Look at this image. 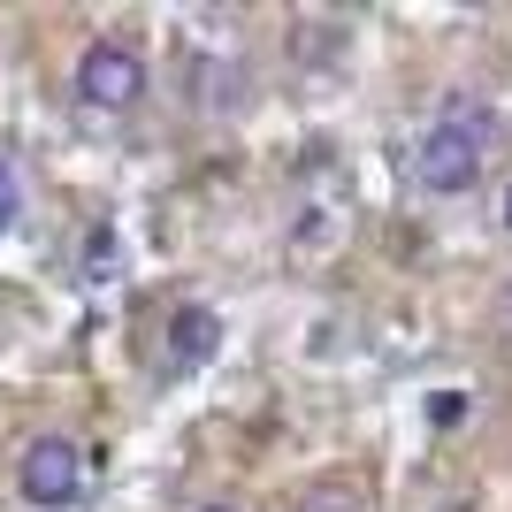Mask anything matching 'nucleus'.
<instances>
[{"instance_id": "7", "label": "nucleus", "mask_w": 512, "mask_h": 512, "mask_svg": "<svg viewBox=\"0 0 512 512\" xmlns=\"http://www.w3.org/2000/svg\"><path fill=\"white\" fill-rule=\"evenodd\" d=\"M306 512H352V505H344V497H329V505H306Z\"/></svg>"}, {"instance_id": "9", "label": "nucleus", "mask_w": 512, "mask_h": 512, "mask_svg": "<svg viewBox=\"0 0 512 512\" xmlns=\"http://www.w3.org/2000/svg\"><path fill=\"white\" fill-rule=\"evenodd\" d=\"M505 230H512V192H505Z\"/></svg>"}, {"instance_id": "6", "label": "nucleus", "mask_w": 512, "mask_h": 512, "mask_svg": "<svg viewBox=\"0 0 512 512\" xmlns=\"http://www.w3.org/2000/svg\"><path fill=\"white\" fill-rule=\"evenodd\" d=\"M23 214V184H16V169H8V161H0V230H8V222H16Z\"/></svg>"}, {"instance_id": "8", "label": "nucleus", "mask_w": 512, "mask_h": 512, "mask_svg": "<svg viewBox=\"0 0 512 512\" xmlns=\"http://www.w3.org/2000/svg\"><path fill=\"white\" fill-rule=\"evenodd\" d=\"M199 512H237V505H199Z\"/></svg>"}, {"instance_id": "3", "label": "nucleus", "mask_w": 512, "mask_h": 512, "mask_svg": "<svg viewBox=\"0 0 512 512\" xmlns=\"http://www.w3.org/2000/svg\"><path fill=\"white\" fill-rule=\"evenodd\" d=\"M138 92H146V62L123 39H92L77 54V100L85 107H130Z\"/></svg>"}, {"instance_id": "5", "label": "nucleus", "mask_w": 512, "mask_h": 512, "mask_svg": "<svg viewBox=\"0 0 512 512\" xmlns=\"http://www.w3.org/2000/svg\"><path fill=\"white\" fill-rule=\"evenodd\" d=\"M291 54H299V62H337V54H344V31H337V23H299Z\"/></svg>"}, {"instance_id": "2", "label": "nucleus", "mask_w": 512, "mask_h": 512, "mask_svg": "<svg viewBox=\"0 0 512 512\" xmlns=\"http://www.w3.org/2000/svg\"><path fill=\"white\" fill-rule=\"evenodd\" d=\"M16 490L31 497V505H77V490H85V451L69 444V436H39V444L16 459Z\"/></svg>"}, {"instance_id": "1", "label": "nucleus", "mask_w": 512, "mask_h": 512, "mask_svg": "<svg viewBox=\"0 0 512 512\" xmlns=\"http://www.w3.org/2000/svg\"><path fill=\"white\" fill-rule=\"evenodd\" d=\"M482 161H490V107L482 100H451L436 123L421 130V153H413V176L421 192H474L482 184Z\"/></svg>"}, {"instance_id": "4", "label": "nucleus", "mask_w": 512, "mask_h": 512, "mask_svg": "<svg viewBox=\"0 0 512 512\" xmlns=\"http://www.w3.org/2000/svg\"><path fill=\"white\" fill-rule=\"evenodd\" d=\"M214 344H222L214 306H176V314H169V367H176V375H184V367H207Z\"/></svg>"}]
</instances>
